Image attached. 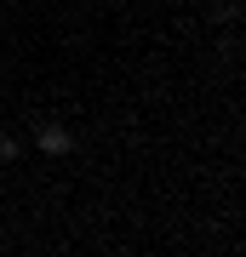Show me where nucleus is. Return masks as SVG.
<instances>
[{"mask_svg": "<svg viewBox=\"0 0 246 257\" xmlns=\"http://www.w3.org/2000/svg\"><path fill=\"white\" fill-rule=\"evenodd\" d=\"M35 143L46 149V155H69V149H74L69 126H40V132H35Z\"/></svg>", "mask_w": 246, "mask_h": 257, "instance_id": "f257e3e1", "label": "nucleus"}, {"mask_svg": "<svg viewBox=\"0 0 246 257\" xmlns=\"http://www.w3.org/2000/svg\"><path fill=\"white\" fill-rule=\"evenodd\" d=\"M0 160H18V138H0Z\"/></svg>", "mask_w": 246, "mask_h": 257, "instance_id": "f03ea898", "label": "nucleus"}]
</instances>
